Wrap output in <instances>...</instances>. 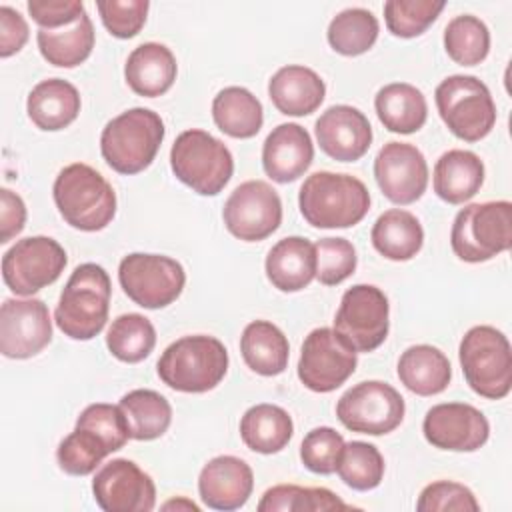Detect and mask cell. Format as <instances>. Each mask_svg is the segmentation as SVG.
Returning <instances> with one entry per match:
<instances>
[{"label":"cell","mask_w":512,"mask_h":512,"mask_svg":"<svg viewBox=\"0 0 512 512\" xmlns=\"http://www.w3.org/2000/svg\"><path fill=\"white\" fill-rule=\"evenodd\" d=\"M344 438L330 426L310 430L300 444V460L314 474H332L340 460Z\"/></svg>","instance_id":"45"},{"label":"cell","mask_w":512,"mask_h":512,"mask_svg":"<svg viewBox=\"0 0 512 512\" xmlns=\"http://www.w3.org/2000/svg\"><path fill=\"white\" fill-rule=\"evenodd\" d=\"M298 206L314 228H350L368 214L370 192L356 176L320 170L300 186Z\"/></svg>","instance_id":"1"},{"label":"cell","mask_w":512,"mask_h":512,"mask_svg":"<svg viewBox=\"0 0 512 512\" xmlns=\"http://www.w3.org/2000/svg\"><path fill=\"white\" fill-rule=\"evenodd\" d=\"M60 216L76 230L98 232L116 214V192L92 166L74 162L62 168L52 186Z\"/></svg>","instance_id":"2"},{"label":"cell","mask_w":512,"mask_h":512,"mask_svg":"<svg viewBox=\"0 0 512 512\" xmlns=\"http://www.w3.org/2000/svg\"><path fill=\"white\" fill-rule=\"evenodd\" d=\"M468 386L482 398L500 400L512 388V352L508 338L494 326L470 328L458 348Z\"/></svg>","instance_id":"6"},{"label":"cell","mask_w":512,"mask_h":512,"mask_svg":"<svg viewBox=\"0 0 512 512\" xmlns=\"http://www.w3.org/2000/svg\"><path fill=\"white\" fill-rule=\"evenodd\" d=\"M28 36L30 30L24 16L10 6H0V56L8 58L20 52Z\"/></svg>","instance_id":"49"},{"label":"cell","mask_w":512,"mask_h":512,"mask_svg":"<svg viewBox=\"0 0 512 512\" xmlns=\"http://www.w3.org/2000/svg\"><path fill=\"white\" fill-rule=\"evenodd\" d=\"M260 512H326V510H350L328 488H308L298 484H278L268 488L260 502Z\"/></svg>","instance_id":"38"},{"label":"cell","mask_w":512,"mask_h":512,"mask_svg":"<svg viewBox=\"0 0 512 512\" xmlns=\"http://www.w3.org/2000/svg\"><path fill=\"white\" fill-rule=\"evenodd\" d=\"M316 250V278L324 286L344 282L356 270V250L346 238H320Z\"/></svg>","instance_id":"43"},{"label":"cell","mask_w":512,"mask_h":512,"mask_svg":"<svg viewBox=\"0 0 512 512\" xmlns=\"http://www.w3.org/2000/svg\"><path fill=\"white\" fill-rule=\"evenodd\" d=\"M118 406L126 416L132 440L160 438L172 422V406L156 390H132L120 398Z\"/></svg>","instance_id":"35"},{"label":"cell","mask_w":512,"mask_h":512,"mask_svg":"<svg viewBox=\"0 0 512 512\" xmlns=\"http://www.w3.org/2000/svg\"><path fill=\"white\" fill-rule=\"evenodd\" d=\"M212 118L224 134L244 140L260 132L264 110L250 90L242 86H228L214 96Z\"/></svg>","instance_id":"34"},{"label":"cell","mask_w":512,"mask_h":512,"mask_svg":"<svg viewBox=\"0 0 512 512\" xmlns=\"http://www.w3.org/2000/svg\"><path fill=\"white\" fill-rule=\"evenodd\" d=\"M178 64L172 50L158 42L136 46L124 66V78L132 92L146 98H156L168 92L176 80Z\"/></svg>","instance_id":"24"},{"label":"cell","mask_w":512,"mask_h":512,"mask_svg":"<svg viewBox=\"0 0 512 512\" xmlns=\"http://www.w3.org/2000/svg\"><path fill=\"white\" fill-rule=\"evenodd\" d=\"M444 48L456 64L476 66L490 52L488 26L472 14L456 16L444 28Z\"/></svg>","instance_id":"39"},{"label":"cell","mask_w":512,"mask_h":512,"mask_svg":"<svg viewBox=\"0 0 512 512\" xmlns=\"http://www.w3.org/2000/svg\"><path fill=\"white\" fill-rule=\"evenodd\" d=\"M320 150L338 162L360 160L372 144V126L364 112L348 104L330 106L314 126Z\"/></svg>","instance_id":"20"},{"label":"cell","mask_w":512,"mask_h":512,"mask_svg":"<svg viewBox=\"0 0 512 512\" xmlns=\"http://www.w3.org/2000/svg\"><path fill=\"white\" fill-rule=\"evenodd\" d=\"M444 6V2L434 0H388L384 4V20L394 36L416 38L434 24Z\"/></svg>","instance_id":"42"},{"label":"cell","mask_w":512,"mask_h":512,"mask_svg":"<svg viewBox=\"0 0 512 512\" xmlns=\"http://www.w3.org/2000/svg\"><path fill=\"white\" fill-rule=\"evenodd\" d=\"M356 354L334 328H314L300 350L298 378L312 392H332L354 374Z\"/></svg>","instance_id":"13"},{"label":"cell","mask_w":512,"mask_h":512,"mask_svg":"<svg viewBox=\"0 0 512 512\" xmlns=\"http://www.w3.org/2000/svg\"><path fill=\"white\" fill-rule=\"evenodd\" d=\"M162 508H164V510H172V508H176V510H194V512H198V510H200L194 502H190V500H186V498L170 500V502H166Z\"/></svg>","instance_id":"51"},{"label":"cell","mask_w":512,"mask_h":512,"mask_svg":"<svg viewBox=\"0 0 512 512\" xmlns=\"http://www.w3.org/2000/svg\"><path fill=\"white\" fill-rule=\"evenodd\" d=\"M374 178L390 202L406 206L426 192L428 164L414 144L388 142L374 160Z\"/></svg>","instance_id":"19"},{"label":"cell","mask_w":512,"mask_h":512,"mask_svg":"<svg viewBox=\"0 0 512 512\" xmlns=\"http://www.w3.org/2000/svg\"><path fill=\"white\" fill-rule=\"evenodd\" d=\"M266 276L282 292H298L316 278L314 244L302 236L278 240L266 256Z\"/></svg>","instance_id":"25"},{"label":"cell","mask_w":512,"mask_h":512,"mask_svg":"<svg viewBox=\"0 0 512 512\" xmlns=\"http://www.w3.org/2000/svg\"><path fill=\"white\" fill-rule=\"evenodd\" d=\"M174 176L202 196H216L230 182L234 160L224 142L206 130L182 132L170 150Z\"/></svg>","instance_id":"7"},{"label":"cell","mask_w":512,"mask_h":512,"mask_svg":"<svg viewBox=\"0 0 512 512\" xmlns=\"http://www.w3.org/2000/svg\"><path fill=\"white\" fill-rule=\"evenodd\" d=\"M52 340L48 306L40 298H8L0 308V352L12 360L32 358Z\"/></svg>","instance_id":"16"},{"label":"cell","mask_w":512,"mask_h":512,"mask_svg":"<svg viewBox=\"0 0 512 512\" xmlns=\"http://www.w3.org/2000/svg\"><path fill=\"white\" fill-rule=\"evenodd\" d=\"M400 382L418 396H434L448 388L452 378L450 360L430 344H416L402 352L398 360Z\"/></svg>","instance_id":"28"},{"label":"cell","mask_w":512,"mask_h":512,"mask_svg":"<svg viewBox=\"0 0 512 512\" xmlns=\"http://www.w3.org/2000/svg\"><path fill=\"white\" fill-rule=\"evenodd\" d=\"M484 182V164L478 154L470 150H448L434 166V192L448 204H462L470 200Z\"/></svg>","instance_id":"27"},{"label":"cell","mask_w":512,"mask_h":512,"mask_svg":"<svg viewBox=\"0 0 512 512\" xmlns=\"http://www.w3.org/2000/svg\"><path fill=\"white\" fill-rule=\"evenodd\" d=\"M156 344V330L152 322L136 312L120 314L112 320L106 332V346L120 362L136 364L150 356Z\"/></svg>","instance_id":"37"},{"label":"cell","mask_w":512,"mask_h":512,"mask_svg":"<svg viewBox=\"0 0 512 512\" xmlns=\"http://www.w3.org/2000/svg\"><path fill=\"white\" fill-rule=\"evenodd\" d=\"M26 222V204L10 188L0 190V242H10L16 234L22 232Z\"/></svg>","instance_id":"50"},{"label":"cell","mask_w":512,"mask_h":512,"mask_svg":"<svg viewBox=\"0 0 512 512\" xmlns=\"http://www.w3.org/2000/svg\"><path fill=\"white\" fill-rule=\"evenodd\" d=\"M76 428H86L98 434L106 442L110 452L120 450L130 438L124 412L120 410V406H112L106 402L86 406L76 420Z\"/></svg>","instance_id":"44"},{"label":"cell","mask_w":512,"mask_h":512,"mask_svg":"<svg viewBox=\"0 0 512 512\" xmlns=\"http://www.w3.org/2000/svg\"><path fill=\"white\" fill-rule=\"evenodd\" d=\"M28 12L40 28L54 30L74 24L86 10L80 0H30Z\"/></svg>","instance_id":"48"},{"label":"cell","mask_w":512,"mask_h":512,"mask_svg":"<svg viewBox=\"0 0 512 512\" xmlns=\"http://www.w3.org/2000/svg\"><path fill=\"white\" fill-rule=\"evenodd\" d=\"M374 108L390 132L412 134L420 130L428 116V104L424 94L406 82H392L378 90Z\"/></svg>","instance_id":"30"},{"label":"cell","mask_w":512,"mask_h":512,"mask_svg":"<svg viewBox=\"0 0 512 512\" xmlns=\"http://www.w3.org/2000/svg\"><path fill=\"white\" fill-rule=\"evenodd\" d=\"M162 118L148 108H130L112 118L100 134V152L118 174H138L156 158L164 140Z\"/></svg>","instance_id":"5"},{"label":"cell","mask_w":512,"mask_h":512,"mask_svg":"<svg viewBox=\"0 0 512 512\" xmlns=\"http://www.w3.org/2000/svg\"><path fill=\"white\" fill-rule=\"evenodd\" d=\"M38 50L44 60L58 68H74L82 64L94 48V26L90 16L84 12L74 24L64 28L36 32Z\"/></svg>","instance_id":"33"},{"label":"cell","mask_w":512,"mask_h":512,"mask_svg":"<svg viewBox=\"0 0 512 512\" xmlns=\"http://www.w3.org/2000/svg\"><path fill=\"white\" fill-rule=\"evenodd\" d=\"M418 512H478L480 504L470 488L452 480L428 484L416 502Z\"/></svg>","instance_id":"46"},{"label":"cell","mask_w":512,"mask_h":512,"mask_svg":"<svg viewBox=\"0 0 512 512\" xmlns=\"http://www.w3.org/2000/svg\"><path fill=\"white\" fill-rule=\"evenodd\" d=\"M96 8L106 30L128 40L142 30L150 4L146 0H98Z\"/></svg>","instance_id":"47"},{"label":"cell","mask_w":512,"mask_h":512,"mask_svg":"<svg viewBox=\"0 0 512 512\" xmlns=\"http://www.w3.org/2000/svg\"><path fill=\"white\" fill-rule=\"evenodd\" d=\"M112 454L106 442L86 428H74L58 446V466L70 476H88L96 466Z\"/></svg>","instance_id":"41"},{"label":"cell","mask_w":512,"mask_h":512,"mask_svg":"<svg viewBox=\"0 0 512 512\" xmlns=\"http://www.w3.org/2000/svg\"><path fill=\"white\" fill-rule=\"evenodd\" d=\"M294 424L290 414L276 404H256L240 420L242 442L258 454H276L290 442Z\"/></svg>","instance_id":"32"},{"label":"cell","mask_w":512,"mask_h":512,"mask_svg":"<svg viewBox=\"0 0 512 512\" xmlns=\"http://www.w3.org/2000/svg\"><path fill=\"white\" fill-rule=\"evenodd\" d=\"M390 304L386 294L372 284H356L342 294L334 330L356 350L372 352L388 336Z\"/></svg>","instance_id":"14"},{"label":"cell","mask_w":512,"mask_h":512,"mask_svg":"<svg viewBox=\"0 0 512 512\" xmlns=\"http://www.w3.org/2000/svg\"><path fill=\"white\" fill-rule=\"evenodd\" d=\"M314 160V144L306 128L294 122L278 124L264 140L262 166L278 184L298 180Z\"/></svg>","instance_id":"22"},{"label":"cell","mask_w":512,"mask_h":512,"mask_svg":"<svg viewBox=\"0 0 512 512\" xmlns=\"http://www.w3.org/2000/svg\"><path fill=\"white\" fill-rule=\"evenodd\" d=\"M118 280L126 296L148 310L172 304L186 284L182 264L164 254L132 252L120 260Z\"/></svg>","instance_id":"10"},{"label":"cell","mask_w":512,"mask_h":512,"mask_svg":"<svg viewBox=\"0 0 512 512\" xmlns=\"http://www.w3.org/2000/svg\"><path fill=\"white\" fill-rule=\"evenodd\" d=\"M422 432L434 448L450 452H474L486 444L490 424L486 416L472 404L444 402L426 412Z\"/></svg>","instance_id":"18"},{"label":"cell","mask_w":512,"mask_h":512,"mask_svg":"<svg viewBox=\"0 0 512 512\" xmlns=\"http://www.w3.org/2000/svg\"><path fill=\"white\" fill-rule=\"evenodd\" d=\"M26 112L40 130L56 132L76 120L80 112V94L68 80L48 78L30 90Z\"/></svg>","instance_id":"26"},{"label":"cell","mask_w":512,"mask_h":512,"mask_svg":"<svg viewBox=\"0 0 512 512\" xmlns=\"http://www.w3.org/2000/svg\"><path fill=\"white\" fill-rule=\"evenodd\" d=\"M156 370L160 380L172 390L202 394L224 380L228 352L214 336H182L162 352Z\"/></svg>","instance_id":"4"},{"label":"cell","mask_w":512,"mask_h":512,"mask_svg":"<svg viewBox=\"0 0 512 512\" xmlns=\"http://www.w3.org/2000/svg\"><path fill=\"white\" fill-rule=\"evenodd\" d=\"M404 398L380 380H364L348 388L338 404V420L352 432L382 436L396 430L404 420Z\"/></svg>","instance_id":"11"},{"label":"cell","mask_w":512,"mask_h":512,"mask_svg":"<svg viewBox=\"0 0 512 512\" xmlns=\"http://www.w3.org/2000/svg\"><path fill=\"white\" fill-rule=\"evenodd\" d=\"M240 352L246 366L260 376H278L288 366L290 346L284 332L268 322H250L240 336Z\"/></svg>","instance_id":"29"},{"label":"cell","mask_w":512,"mask_h":512,"mask_svg":"<svg viewBox=\"0 0 512 512\" xmlns=\"http://www.w3.org/2000/svg\"><path fill=\"white\" fill-rule=\"evenodd\" d=\"M340 480L352 490H372L384 478V458L374 444L352 440L344 442L340 460L336 464Z\"/></svg>","instance_id":"40"},{"label":"cell","mask_w":512,"mask_h":512,"mask_svg":"<svg viewBox=\"0 0 512 512\" xmlns=\"http://www.w3.org/2000/svg\"><path fill=\"white\" fill-rule=\"evenodd\" d=\"M66 262V250L54 238L28 236L2 256V278L14 294L32 296L56 282Z\"/></svg>","instance_id":"12"},{"label":"cell","mask_w":512,"mask_h":512,"mask_svg":"<svg viewBox=\"0 0 512 512\" xmlns=\"http://www.w3.org/2000/svg\"><path fill=\"white\" fill-rule=\"evenodd\" d=\"M370 238L372 246L384 258L404 262L420 252L424 244V230L412 212L392 208L376 218Z\"/></svg>","instance_id":"31"},{"label":"cell","mask_w":512,"mask_h":512,"mask_svg":"<svg viewBox=\"0 0 512 512\" xmlns=\"http://www.w3.org/2000/svg\"><path fill=\"white\" fill-rule=\"evenodd\" d=\"M436 108L448 130L464 140L478 142L496 124V104L488 86L470 74L444 78L434 92Z\"/></svg>","instance_id":"8"},{"label":"cell","mask_w":512,"mask_h":512,"mask_svg":"<svg viewBox=\"0 0 512 512\" xmlns=\"http://www.w3.org/2000/svg\"><path fill=\"white\" fill-rule=\"evenodd\" d=\"M454 254L464 262H486L512 244V204L508 200L464 206L450 232Z\"/></svg>","instance_id":"9"},{"label":"cell","mask_w":512,"mask_h":512,"mask_svg":"<svg viewBox=\"0 0 512 512\" xmlns=\"http://www.w3.org/2000/svg\"><path fill=\"white\" fill-rule=\"evenodd\" d=\"M254 488L252 468L236 456L224 454L208 460L198 476V492L202 502L212 510L242 508Z\"/></svg>","instance_id":"21"},{"label":"cell","mask_w":512,"mask_h":512,"mask_svg":"<svg viewBox=\"0 0 512 512\" xmlns=\"http://www.w3.org/2000/svg\"><path fill=\"white\" fill-rule=\"evenodd\" d=\"M92 494L104 512H150L156 504L152 478L128 458L106 462L92 480Z\"/></svg>","instance_id":"17"},{"label":"cell","mask_w":512,"mask_h":512,"mask_svg":"<svg viewBox=\"0 0 512 512\" xmlns=\"http://www.w3.org/2000/svg\"><path fill=\"white\" fill-rule=\"evenodd\" d=\"M268 96L278 112L286 116H308L324 102L326 84L312 68L290 64L270 78Z\"/></svg>","instance_id":"23"},{"label":"cell","mask_w":512,"mask_h":512,"mask_svg":"<svg viewBox=\"0 0 512 512\" xmlns=\"http://www.w3.org/2000/svg\"><path fill=\"white\" fill-rule=\"evenodd\" d=\"M110 294V276L100 264L76 266L56 304V326L72 340L94 338L106 326Z\"/></svg>","instance_id":"3"},{"label":"cell","mask_w":512,"mask_h":512,"mask_svg":"<svg viewBox=\"0 0 512 512\" xmlns=\"http://www.w3.org/2000/svg\"><path fill=\"white\" fill-rule=\"evenodd\" d=\"M222 218L228 232L238 240L260 242L278 230L282 222V200L268 182L248 180L232 190Z\"/></svg>","instance_id":"15"},{"label":"cell","mask_w":512,"mask_h":512,"mask_svg":"<svg viewBox=\"0 0 512 512\" xmlns=\"http://www.w3.org/2000/svg\"><path fill=\"white\" fill-rule=\"evenodd\" d=\"M378 20L366 8H346L338 12L328 26V44L342 56H360L368 52L378 38Z\"/></svg>","instance_id":"36"}]
</instances>
